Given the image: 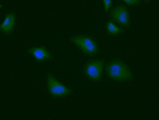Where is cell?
Wrapping results in <instances>:
<instances>
[{
    "label": "cell",
    "instance_id": "6da1fadb",
    "mask_svg": "<svg viewBox=\"0 0 159 120\" xmlns=\"http://www.w3.org/2000/svg\"><path fill=\"white\" fill-rule=\"evenodd\" d=\"M106 72H107L108 78L117 82H129L133 79L130 68L121 60H112V62L107 63Z\"/></svg>",
    "mask_w": 159,
    "mask_h": 120
},
{
    "label": "cell",
    "instance_id": "52a82bcc",
    "mask_svg": "<svg viewBox=\"0 0 159 120\" xmlns=\"http://www.w3.org/2000/svg\"><path fill=\"white\" fill-rule=\"evenodd\" d=\"M15 18L16 14L15 12H8L4 16V21L0 23V32L4 34H10L15 30Z\"/></svg>",
    "mask_w": 159,
    "mask_h": 120
},
{
    "label": "cell",
    "instance_id": "30bf717a",
    "mask_svg": "<svg viewBox=\"0 0 159 120\" xmlns=\"http://www.w3.org/2000/svg\"><path fill=\"white\" fill-rule=\"evenodd\" d=\"M104 3V12H107L108 10L111 8V4H112V0H103Z\"/></svg>",
    "mask_w": 159,
    "mask_h": 120
},
{
    "label": "cell",
    "instance_id": "5b68a950",
    "mask_svg": "<svg viewBox=\"0 0 159 120\" xmlns=\"http://www.w3.org/2000/svg\"><path fill=\"white\" fill-rule=\"evenodd\" d=\"M110 18L112 22H117L121 26H130V18H129L128 10L121 4H117L110 12Z\"/></svg>",
    "mask_w": 159,
    "mask_h": 120
},
{
    "label": "cell",
    "instance_id": "ba28073f",
    "mask_svg": "<svg viewBox=\"0 0 159 120\" xmlns=\"http://www.w3.org/2000/svg\"><path fill=\"white\" fill-rule=\"evenodd\" d=\"M106 29H107L108 34H111V36H118V34H121L122 33V29L118 28V26L115 25L112 21H108L107 23H106Z\"/></svg>",
    "mask_w": 159,
    "mask_h": 120
},
{
    "label": "cell",
    "instance_id": "8fae6325",
    "mask_svg": "<svg viewBox=\"0 0 159 120\" xmlns=\"http://www.w3.org/2000/svg\"><path fill=\"white\" fill-rule=\"evenodd\" d=\"M2 7H3V6H2V4H0V10H2Z\"/></svg>",
    "mask_w": 159,
    "mask_h": 120
},
{
    "label": "cell",
    "instance_id": "9c48e42d",
    "mask_svg": "<svg viewBox=\"0 0 159 120\" xmlns=\"http://www.w3.org/2000/svg\"><path fill=\"white\" fill-rule=\"evenodd\" d=\"M122 2L126 6H136V4H140L141 0H122Z\"/></svg>",
    "mask_w": 159,
    "mask_h": 120
},
{
    "label": "cell",
    "instance_id": "3957f363",
    "mask_svg": "<svg viewBox=\"0 0 159 120\" xmlns=\"http://www.w3.org/2000/svg\"><path fill=\"white\" fill-rule=\"evenodd\" d=\"M45 82H47V89H48V93L51 97L63 98V97H67V96L73 94V89L67 88V86H65L62 82H59L55 75L48 74L47 78H45Z\"/></svg>",
    "mask_w": 159,
    "mask_h": 120
},
{
    "label": "cell",
    "instance_id": "7a4b0ae2",
    "mask_svg": "<svg viewBox=\"0 0 159 120\" xmlns=\"http://www.w3.org/2000/svg\"><path fill=\"white\" fill-rule=\"evenodd\" d=\"M71 42L88 56H95L96 53H98V49H99L98 42H96V40L93 37H91V36H88V34L73 36Z\"/></svg>",
    "mask_w": 159,
    "mask_h": 120
},
{
    "label": "cell",
    "instance_id": "277c9868",
    "mask_svg": "<svg viewBox=\"0 0 159 120\" xmlns=\"http://www.w3.org/2000/svg\"><path fill=\"white\" fill-rule=\"evenodd\" d=\"M103 63L104 60H98V62H91V63H87L84 67V71H85V75L88 76L91 81H95V82H99L103 76Z\"/></svg>",
    "mask_w": 159,
    "mask_h": 120
},
{
    "label": "cell",
    "instance_id": "8992f818",
    "mask_svg": "<svg viewBox=\"0 0 159 120\" xmlns=\"http://www.w3.org/2000/svg\"><path fill=\"white\" fill-rule=\"evenodd\" d=\"M29 53H30V56L36 59V62H40V63L49 62V60L54 59L52 53L47 48H44V46H33V48L29 49Z\"/></svg>",
    "mask_w": 159,
    "mask_h": 120
},
{
    "label": "cell",
    "instance_id": "7c38bea8",
    "mask_svg": "<svg viewBox=\"0 0 159 120\" xmlns=\"http://www.w3.org/2000/svg\"><path fill=\"white\" fill-rule=\"evenodd\" d=\"M145 2H151V0H145Z\"/></svg>",
    "mask_w": 159,
    "mask_h": 120
}]
</instances>
